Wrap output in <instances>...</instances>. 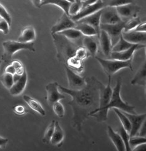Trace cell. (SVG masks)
Returning <instances> with one entry per match:
<instances>
[{"mask_svg":"<svg viewBox=\"0 0 146 151\" xmlns=\"http://www.w3.org/2000/svg\"><path fill=\"white\" fill-rule=\"evenodd\" d=\"M100 81L95 76L86 78V86L82 89L73 91L58 85V89L62 93L71 96L68 102L73 109L72 126L78 131H81L84 121L99 107Z\"/></svg>","mask_w":146,"mask_h":151,"instance_id":"cell-1","label":"cell"},{"mask_svg":"<svg viewBox=\"0 0 146 151\" xmlns=\"http://www.w3.org/2000/svg\"><path fill=\"white\" fill-rule=\"evenodd\" d=\"M54 45L57 50V58L60 63L65 64L70 58L75 55L77 50L82 46L78 43L70 41L63 35L55 33L51 34Z\"/></svg>","mask_w":146,"mask_h":151,"instance_id":"cell-2","label":"cell"},{"mask_svg":"<svg viewBox=\"0 0 146 151\" xmlns=\"http://www.w3.org/2000/svg\"><path fill=\"white\" fill-rule=\"evenodd\" d=\"M99 107L90 115V117H94L97 121L99 122H105L107 120L108 112L105 108L109 104L112 94V89L111 87V76H108V83L104 85L99 81Z\"/></svg>","mask_w":146,"mask_h":151,"instance_id":"cell-3","label":"cell"},{"mask_svg":"<svg viewBox=\"0 0 146 151\" xmlns=\"http://www.w3.org/2000/svg\"><path fill=\"white\" fill-rule=\"evenodd\" d=\"M122 79L121 77H118L117 79L116 84L112 90V94L109 104L106 107V111H109L110 109H117L122 112H124L131 114H137L135 110V107L129 105L124 102L121 96V90L122 88Z\"/></svg>","mask_w":146,"mask_h":151,"instance_id":"cell-4","label":"cell"},{"mask_svg":"<svg viewBox=\"0 0 146 151\" xmlns=\"http://www.w3.org/2000/svg\"><path fill=\"white\" fill-rule=\"evenodd\" d=\"M3 53L1 57V60L6 64H9L12 62V58L15 54L20 50H28L35 52L34 42L23 43L18 41L8 40L3 42Z\"/></svg>","mask_w":146,"mask_h":151,"instance_id":"cell-5","label":"cell"},{"mask_svg":"<svg viewBox=\"0 0 146 151\" xmlns=\"http://www.w3.org/2000/svg\"><path fill=\"white\" fill-rule=\"evenodd\" d=\"M95 58L100 64L102 68L103 69L104 73L107 76H112L119 70L125 68H129L131 71H133L132 64L133 59L122 61L110 59H106L97 56H95Z\"/></svg>","mask_w":146,"mask_h":151,"instance_id":"cell-6","label":"cell"},{"mask_svg":"<svg viewBox=\"0 0 146 151\" xmlns=\"http://www.w3.org/2000/svg\"><path fill=\"white\" fill-rule=\"evenodd\" d=\"M125 23L126 22L122 21L115 24H100V29L104 31L110 37L112 47L119 40L123 31Z\"/></svg>","mask_w":146,"mask_h":151,"instance_id":"cell-7","label":"cell"},{"mask_svg":"<svg viewBox=\"0 0 146 151\" xmlns=\"http://www.w3.org/2000/svg\"><path fill=\"white\" fill-rule=\"evenodd\" d=\"M116 9L121 20L126 22L128 20L137 17V14L140 11V7L132 2L118 6Z\"/></svg>","mask_w":146,"mask_h":151,"instance_id":"cell-8","label":"cell"},{"mask_svg":"<svg viewBox=\"0 0 146 151\" xmlns=\"http://www.w3.org/2000/svg\"><path fill=\"white\" fill-rule=\"evenodd\" d=\"M68 82V89L73 91H79L82 89L86 86V78L80 76L72 69L65 66Z\"/></svg>","mask_w":146,"mask_h":151,"instance_id":"cell-9","label":"cell"},{"mask_svg":"<svg viewBox=\"0 0 146 151\" xmlns=\"http://www.w3.org/2000/svg\"><path fill=\"white\" fill-rule=\"evenodd\" d=\"M122 21L116 8L107 6L101 9L100 24H115Z\"/></svg>","mask_w":146,"mask_h":151,"instance_id":"cell-10","label":"cell"},{"mask_svg":"<svg viewBox=\"0 0 146 151\" xmlns=\"http://www.w3.org/2000/svg\"><path fill=\"white\" fill-rule=\"evenodd\" d=\"M105 7H106V6L104 1L99 0V1H97L93 4H91L89 5V6L82 8L77 15L73 16V17H71L70 18H71V19L74 21V22L76 23L81 19L93 14L94 13L99 12V11Z\"/></svg>","mask_w":146,"mask_h":151,"instance_id":"cell-11","label":"cell"},{"mask_svg":"<svg viewBox=\"0 0 146 151\" xmlns=\"http://www.w3.org/2000/svg\"><path fill=\"white\" fill-rule=\"evenodd\" d=\"M58 85V83L53 82L46 86V91L47 93L46 99L48 104L51 106L56 102L65 99V95L59 91Z\"/></svg>","mask_w":146,"mask_h":151,"instance_id":"cell-12","label":"cell"},{"mask_svg":"<svg viewBox=\"0 0 146 151\" xmlns=\"http://www.w3.org/2000/svg\"><path fill=\"white\" fill-rule=\"evenodd\" d=\"M76 23L65 13H63L62 17L58 19L57 23L51 28V34L58 33L60 32L70 28H75Z\"/></svg>","mask_w":146,"mask_h":151,"instance_id":"cell-13","label":"cell"},{"mask_svg":"<svg viewBox=\"0 0 146 151\" xmlns=\"http://www.w3.org/2000/svg\"><path fill=\"white\" fill-rule=\"evenodd\" d=\"M122 112L126 116V117L129 119L130 122H131V130L129 134V137L137 136L140 127L142 126V124L145 121V113L141 114H131L124 112Z\"/></svg>","mask_w":146,"mask_h":151,"instance_id":"cell-14","label":"cell"},{"mask_svg":"<svg viewBox=\"0 0 146 151\" xmlns=\"http://www.w3.org/2000/svg\"><path fill=\"white\" fill-rule=\"evenodd\" d=\"M122 36L124 40L132 45H145L146 32L140 33V32L135 31L134 30L129 32L122 31Z\"/></svg>","mask_w":146,"mask_h":151,"instance_id":"cell-15","label":"cell"},{"mask_svg":"<svg viewBox=\"0 0 146 151\" xmlns=\"http://www.w3.org/2000/svg\"><path fill=\"white\" fill-rule=\"evenodd\" d=\"M145 45H134L130 49L124 51L122 52H112L110 57L109 59H115V60L118 61H126L130 60V59H133L134 54L136 50L142 49L145 48Z\"/></svg>","mask_w":146,"mask_h":151,"instance_id":"cell-16","label":"cell"},{"mask_svg":"<svg viewBox=\"0 0 146 151\" xmlns=\"http://www.w3.org/2000/svg\"><path fill=\"white\" fill-rule=\"evenodd\" d=\"M72 1H67V0H43V1H32V3L36 8H41L47 4L55 5L61 8L63 11V13L69 17L68 9Z\"/></svg>","mask_w":146,"mask_h":151,"instance_id":"cell-17","label":"cell"},{"mask_svg":"<svg viewBox=\"0 0 146 151\" xmlns=\"http://www.w3.org/2000/svg\"><path fill=\"white\" fill-rule=\"evenodd\" d=\"M100 15H101V10L93 14L90 15L89 17H86L84 18L81 19L76 23H85L90 25L95 29L97 34V37H99L100 34Z\"/></svg>","mask_w":146,"mask_h":151,"instance_id":"cell-18","label":"cell"},{"mask_svg":"<svg viewBox=\"0 0 146 151\" xmlns=\"http://www.w3.org/2000/svg\"><path fill=\"white\" fill-rule=\"evenodd\" d=\"M99 40L102 52H103L104 55L107 58V59H109L112 49L110 37L104 31L101 30Z\"/></svg>","mask_w":146,"mask_h":151,"instance_id":"cell-19","label":"cell"},{"mask_svg":"<svg viewBox=\"0 0 146 151\" xmlns=\"http://www.w3.org/2000/svg\"><path fill=\"white\" fill-rule=\"evenodd\" d=\"M27 81H28V75H27V73L25 69L23 74L21 75L20 79L17 82L15 83L12 87L9 89L10 94L13 96L20 95L24 91Z\"/></svg>","mask_w":146,"mask_h":151,"instance_id":"cell-20","label":"cell"},{"mask_svg":"<svg viewBox=\"0 0 146 151\" xmlns=\"http://www.w3.org/2000/svg\"><path fill=\"white\" fill-rule=\"evenodd\" d=\"M131 84L134 86H146V62L145 59L142 61L137 70V72L135 74L134 78L131 81Z\"/></svg>","mask_w":146,"mask_h":151,"instance_id":"cell-21","label":"cell"},{"mask_svg":"<svg viewBox=\"0 0 146 151\" xmlns=\"http://www.w3.org/2000/svg\"><path fill=\"white\" fill-rule=\"evenodd\" d=\"M36 39V32L33 26H26L21 30L20 35L18 38V41L23 43L33 42Z\"/></svg>","mask_w":146,"mask_h":151,"instance_id":"cell-22","label":"cell"},{"mask_svg":"<svg viewBox=\"0 0 146 151\" xmlns=\"http://www.w3.org/2000/svg\"><path fill=\"white\" fill-rule=\"evenodd\" d=\"M82 46L88 51L90 56L95 58L98 52V43L94 37L84 36L82 40Z\"/></svg>","mask_w":146,"mask_h":151,"instance_id":"cell-23","label":"cell"},{"mask_svg":"<svg viewBox=\"0 0 146 151\" xmlns=\"http://www.w3.org/2000/svg\"><path fill=\"white\" fill-rule=\"evenodd\" d=\"M107 134L117 151H126L125 145L121 136L117 132L113 131V129L110 126L107 127Z\"/></svg>","mask_w":146,"mask_h":151,"instance_id":"cell-24","label":"cell"},{"mask_svg":"<svg viewBox=\"0 0 146 151\" xmlns=\"http://www.w3.org/2000/svg\"><path fill=\"white\" fill-rule=\"evenodd\" d=\"M58 33L63 35L70 41L78 43V44L82 45V40L84 36L76 29L70 28L60 32Z\"/></svg>","mask_w":146,"mask_h":151,"instance_id":"cell-25","label":"cell"},{"mask_svg":"<svg viewBox=\"0 0 146 151\" xmlns=\"http://www.w3.org/2000/svg\"><path fill=\"white\" fill-rule=\"evenodd\" d=\"M64 136V131L61 127L60 124L58 121H55V129H54V132L50 143L54 145H57L58 147H60L63 144Z\"/></svg>","mask_w":146,"mask_h":151,"instance_id":"cell-26","label":"cell"},{"mask_svg":"<svg viewBox=\"0 0 146 151\" xmlns=\"http://www.w3.org/2000/svg\"><path fill=\"white\" fill-rule=\"evenodd\" d=\"M23 98L26 103L28 105V106L32 110H33L37 113H38L39 114H40L42 116H45L46 115L45 110L43 108L41 104L37 100L31 98V97L28 95H24Z\"/></svg>","mask_w":146,"mask_h":151,"instance_id":"cell-27","label":"cell"},{"mask_svg":"<svg viewBox=\"0 0 146 151\" xmlns=\"http://www.w3.org/2000/svg\"><path fill=\"white\" fill-rule=\"evenodd\" d=\"M65 66H67L78 74L83 73L84 68L83 61L80 60L75 56L70 58L67 61L66 64H65Z\"/></svg>","mask_w":146,"mask_h":151,"instance_id":"cell-28","label":"cell"},{"mask_svg":"<svg viewBox=\"0 0 146 151\" xmlns=\"http://www.w3.org/2000/svg\"><path fill=\"white\" fill-rule=\"evenodd\" d=\"M75 29L79 31L84 36H97V32L95 29L87 24L76 23V26L75 27Z\"/></svg>","mask_w":146,"mask_h":151,"instance_id":"cell-29","label":"cell"},{"mask_svg":"<svg viewBox=\"0 0 146 151\" xmlns=\"http://www.w3.org/2000/svg\"><path fill=\"white\" fill-rule=\"evenodd\" d=\"M134 45L131 44L127 42L126 40H124L122 36V35L120 37V39L117 42V44L113 46L112 49V52H122L124 51H126L130 48L132 47Z\"/></svg>","mask_w":146,"mask_h":151,"instance_id":"cell-30","label":"cell"},{"mask_svg":"<svg viewBox=\"0 0 146 151\" xmlns=\"http://www.w3.org/2000/svg\"><path fill=\"white\" fill-rule=\"evenodd\" d=\"M112 109L113 110V111L115 112V113L117 114L118 117L119 118V119L122 124V126L123 127V128L129 134L130 131H131V122H130V121L129 120V119L120 110H118L117 109H115V108Z\"/></svg>","mask_w":146,"mask_h":151,"instance_id":"cell-31","label":"cell"},{"mask_svg":"<svg viewBox=\"0 0 146 151\" xmlns=\"http://www.w3.org/2000/svg\"><path fill=\"white\" fill-rule=\"evenodd\" d=\"M55 121L53 120L46 129L44 136H43L42 139V141L45 144L50 143V141L54 132V129H55Z\"/></svg>","mask_w":146,"mask_h":151,"instance_id":"cell-32","label":"cell"},{"mask_svg":"<svg viewBox=\"0 0 146 151\" xmlns=\"http://www.w3.org/2000/svg\"><path fill=\"white\" fill-rule=\"evenodd\" d=\"M142 21H140V18L138 17H136L135 18H133L131 19L128 20L126 21L125 23V26H124L123 32H129L134 30L136 27L140 24L141 23Z\"/></svg>","mask_w":146,"mask_h":151,"instance_id":"cell-33","label":"cell"},{"mask_svg":"<svg viewBox=\"0 0 146 151\" xmlns=\"http://www.w3.org/2000/svg\"><path fill=\"white\" fill-rule=\"evenodd\" d=\"M82 8V1H80V0H76V1H75V0H73L71 4H70L68 9L69 17H71L77 15L80 12Z\"/></svg>","mask_w":146,"mask_h":151,"instance_id":"cell-34","label":"cell"},{"mask_svg":"<svg viewBox=\"0 0 146 151\" xmlns=\"http://www.w3.org/2000/svg\"><path fill=\"white\" fill-rule=\"evenodd\" d=\"M118 134L120 135L122 141L124 143V145H125L126 147V151H131V148L129 146V133L123 128L122 126H120L118 127L117 129V132Z\"/></svg>","mask_w":146,"mask_h":151,"instance_id":"cell-35","label":"cell"},{"mask_svg":"<svg viewBox=\"0 0 146 151\" xmlns=\"http://www.w3.org/2000/svg\"><path fill=\"white\" fill-rule=\"evenodd\" d=\"M0 81L1 82L5 88L9 89L14 84L13 75L4 73L0 77Z\"/></svg>","mask_w":146,"mask_h":151,"instance_id":"cell-36","label":"cell"},{"mask_svg":"<svg viewBox=\"0 0 146 151\" xmlns=\"http://www.w3.org/2000/svg\"><path fill=\"white\" fill-rule=\"evenodd\" d=\"M146 143V137H141L139 136H135L132 137H130L129 140V144L130 147L132 149L135 147L138 146L139 145Z\"/></svg>","mask_w":146,"mask_h":151,"instance_id":"cell-37","label":"cell"},{"mask_svg":"<svg viewBox=\"0 0 146 151\" xmlns=\"http://www.w3.org/2000/svg\"><path fill=\"white\" fill-rule=\"evenodd\" d=\"M105 4V6L110 7H115L122 6V5L132 3V1H129V0H109V1H104Z\"/></svg>","mask_w":146,"mask_h":151,"instance_id":"cell-38","label":"cell"},{"mask_svg":"<svg viewBox=\"0 0 146 151\" xmlns=\"http://www.w3.org/2000/svg\"><path fill=\"white\" fill-rule=\"evenodd\" d=\"M0 18L3 19L8 23L9 26L12 25V18L7 9L0 3Z\"/></svg>","mask_w":146,"mask_h":151,"instance_id":"cell-39","label":"cell"},{"mask_svg":"<svg viewBox=\"0 0 146 151\" xmlns=\"http://www.w3.org/2000/svg\"><path fill=\"white\" fill-rule=\"evenodd\" d=\"M53 109L55 114L60 118L63 117L65 115V109L62 103L60 102H57L56 103L54 104L53 106Z\"/></svg>","mask_w":146,"mask_h":151,"instance_id":"cell-40","label":"cell"},{"mask_svg":"<svg viewBox=\"0 0 146 151\" xmlns=\"http://www.w3.org/2000/svg\"><path fill=\"white\" fill-rule=\"evenodd\" d=\"M75 56L78 59H80V60L83 61L84 59L89 58L90 56V55L88 51H86L83 46H81L79 47L77 50Z\"/></svg>","mask_w":146,"mask_h":151,"instance_id":"cell-41","label":"cell"},{"mask_svg":"<svg viewBox=\"0 0 146 151\" xmlns=\"http://www.w3.org/2000/svg\"><path fill=\"white\" fill-rule=\"evenodd\" d=\"M11 65H12L16 70V73L20 75H22L25 71V68L24 67L23 63L19 60H14L11 62Z\"/></svg>","mask_w":146,"mask_h":151,"instance_id":"cell-42","label":"cell"},{"mask_svg":"<svg viewBox=\"0 0 146 151\" xmlns=\"http://www.w3.org/2000/svg\"><path fill=\"white\" fill-rule=\"evenodd\" d=\"M9 28L10 26L7 21L4 20L3 19L0 18V31H1L4 35H7L9 33Z\"/></svg>","mask_w":146,"mask_h":151,"instance_id":"cell-43","label":"cell"},{"mask_svg":"<svg viewBox=\"0 0 146 151\" xmlns=\"http://www.w3.org/2000/svg\"><path fill=\"white\" fill-rule=\"evenodd\" d=\"M14 112L18 115H23L26 112L25 107L22 105H17L14 107L13 108Z\"/></svg>","mask_w":146,"mask_h":151,"instance_id":"cell-44","label":"cell"},{"mask_svg":"<svg viewBox=\"0 0 146 151\" xmlns=\"http://www.w3.org/2000/svg\"><path fill=\"white\" fill-rule=\"evenodd\" d=\"M135 31L140 32V33H145L146 31V23L144 22H142L140 23L136 28L134 29Z\"/></svg>","mask_w":146,"mask_h":151,"instance_id":"cell-45","label":"cell"},{"mask_svg":"<svg viewBox=\"0 0 146 151\" xmlns=\"http://www.w3.org/2000/svg\"><path fill=\"white\" fill-rule=\"evenodd\" d=\"M4 73L12 74V75H14L16 73V70L13 68V66L12 65H11V64H9L6 68H5Z\"/></svg>","mask_w":146,"mask_h":151,"instance_id":"cell-46","label":"cell"},{"mask_svg":"<svg viewBox=\"0 0 146 151\" xmlns=\"http://www.w3.org/2000/svg\"><path fill=\"white\" fill-rule=\"evenodd\" d=\"M138 136L141 137H145V121L142 124V126L140 127L138 132Z\"/></svg>","mask_w":146,"mask_h":151,"instance_id":"cell-47","label":"cell"},{"mask_svg":"<svg viewBox=\"0 0 146 151\" xmlns=\"http://www.w3.org/2000/svg\"><path fill=\"white\" fill-rule=\"evenodd\" d=\"M8 142V139L0 136V148H5Z\"/></svg>","mask_w":146,"mask_h":151,"instance_id":"cell-48","label":"cell"},{"mask_svg":"<svg viewBox=\"0 0 146 151\" xmlns=\"http://www.w3.org/2000/svg\"><path fill=\"white\" fill-rule=\"evenodd\" d=\"M131 151H146V145L143 144L132 149Z\"/></svg>","mask_w":146,"mask_h":151,"instance_id":"cell-49","label":"cell"},{"mask_svg":"<svg viewBox=\"0 0 146 151\" xmlns=\"http://www.w3.org/2000/svg\"><path fill=\"white\" fill-rule=\"evenodd\" d=\"M97 0H85V1H82V8L89 6V5H91V4H93Z\"/></svg>","mask_w":146,"mask_h":151,"instance_id":"cell-50","label":"cell"},{"mask_svg":"<svg viewBox=\"0 0 146 151\" xmlns=\"http://www.w3.org/2000/svg\"><path fill=\"white\" fill-rule=\"evenodd\" d=\"M21 76V75H20L18 74H17V73H15L14 75H13V79L14 83H16V82H17L20 79Z\"/></svg>","mask_w":146,"mask_h":151,"instance_id":"cell-51","label":"cell"},{"mask_svg":"<svg viewBox=\"0 0 146 151\" xmlns=\"http://www.w3.org/2000/svg\"><path fill=\"white\" fill-rule=\"evenodd\" d=\"M1 63H2V61L1 59H0V66H1Z\"/></svg>","mask_w":146,"mask_h":151,"instance_id":"cell-52","label":"cell"}]
</instances>
